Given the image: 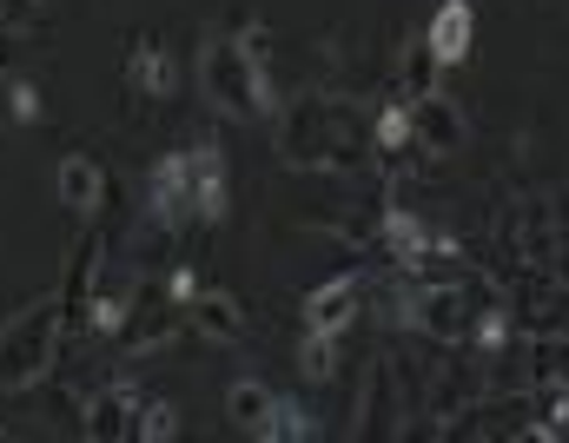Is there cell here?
<instances>
[{"label":"cell","mask_w":569,"mask_h":443,"mask_svg":"<svg viewBox=\"0 0 569 443\" xmlns=\"http://www.w3.org/2000/svg\"><path fill=\"white\" fill-rule=\"evenodd\" d=\"M140 391L133 384H100L93 397H80V437L87 443H127L133 437V424H140Z\"/></svg>","instance_id":"cell-8"},{"label":"cell","mask_w":569,"mask_h":443,"mask_svg":"<svg viewBox=\"0 0 569 443\" xmlns=\"http://www.w3.org/2000/svg\"><path fill=\"white\" fill-rule=\"evenodd\" d=\"M411 147L425 152V159H450V152L470 147V113L437 87L425 100H411Z\"/></svg>","instance_id":"cell-6"},{"label":"cell","mask_w":569,"mask_h":443,"mask_svg":"<svg viewBox=\"0 0 569 443\" xmlns=\"http://www.w3.org/2000/svg\"><path fill=\"white\" fill-rule=\"evenodd\" d=\"M192 219L199 225H219L232 212V172H226V152L219 147H192Z\"/></svg>","instance_id":"cell-10"},{"label":"cell","mask_w":569,"mask_h":443,"mask_svg":"<svg viewBox=\"0 0 569 443\" xmlns=\"http://www.w3.org/2000/svg\"><path fill=\"white\" fill-rule=\"evenodd\" d=\"M437 87H443V60L430 53L425 33H411V40H405V53H398L391 93H398V100H425V93H437Z\"/></svg>","instance_id":"cell-16"},{"label":"cell","mask_w":569,"mask_h":443,"mask_svg":"<svg viewBox=\"0 0 569 443\" xmlns=\"http://www.w3.org/2000/svg\"><path fill=\"white\" fill-rule=\"evenodd\" d=\"M146 219L166 225V232L192 225V159L186 152H159L152 159V172H146Z\"/></svg>","instance_id":"cell-5"},{"label":"cell","mask_w":569,"mask_h":443,"mask_svg":"<svg viewBox=\"0 0 569 443\" xmlns=\"http://www.w3.org/2000/svg\"><path fill=\"white\" fill-rule=\"evenodd\" d=\"M107 239L100 232H87L80 245H73V265H67V279H60V298H67V324H80V311H87V298L100 285V272H107Z\"/></svg>","instance_id":"cell-15"},{"label":"cell","mask_w":569,"mask_h":443,"mask_svg":"<svg viewBox=\"0 0 569 443\" xmlns=\"http://www.w3.org/2000/svg\"><path fill=\"white\" fill-rule=\"evenodd\" d=\"M53 199H60L73 219H100L107 199H113V172H107L93 152H67V159L53 165Z\"/></svg>","instance_id":"cell-7"},{"label":"cell","mask_w":569,"mask_h":443,"mask_svg":"<svg viewBox=\"0 0 569 443\" xmlns=\"http://www.w3.org/2000/svg\"><path fill=\"white\" fill-rule=\"evenodd\" d=\"M543 205H550V225L569 239V185H550V192H543Z\"/></svg>","instance_id":"cell-25"},{"label":"cell","mask_w":569,"mask_h":443,"mask_svg":"<svg viewBox=\"0 0 569 443\" xmlns=\"http://www.w3.org/2000/svg\"><path fill=\"white\" fill-rule=\"evenodd\" d=\"M523 364H530V384H557V391H569V331H530Z\"/></svg>","instance_id":"cell-18"},{"label":"cell","mask_w":569,"mask_h":443,"mask_svg":"<svg viewBox=\"0 0 569 443\" xmlns=\"http://www.w3.org/2000/svg\"><path fill=\"white\" fill-rule=\"evenodd\" d=\"M272 404H279V391H272L266 377H232V391H226V417H232V431H252V437H259V424L272 417Z\"/></svg>","instance_id":"cell-19"},{"label":"cell","mask_w":569,"mask_h":443,"mask_svg":"<svg viewBox=\"0 0 569 443\" xmlns=\"http://www.w3.org/2000/svg\"><path fill=\"white\" fill-rule=\"evenodd\" d=\"M425 40H430V53H437L443 67H463L470 47H477V7H470V0H437Z\"/></svg>","instance_id":"cell-11"},{"label":"cell","mask_w":569,"mask_h":443,"mask_svg":"<svg viewBox=\"0 0 569 443\" xmlns=\"http://www.w3.org/2000/svg\"><path fill=\"white\" fill-rule=\"evenodd\" d=\"M40 113H47L40 107V87L33 80H7V120L13 127H40Z\"/></svg>","instance_id":"cell-23"},{"label":"cell","mask_w":569,"mask_h":443,"mask_svg":"<svg viewBox=\"0 0 569 443\" xmlns=\"http://www.w3.org/2000/svg\"><path fill=\"white\" fill-rule=\"evenodd\" d=\"M159 285L179 298V304H192V298H199V272H192V265H166V279H159Z\"/></svg>","instance_id":"cell-24"},{"label":"cell","mask_w":569,"mask_h":443,"mask_svg":"<svg viewBox=\"0 0 569 443\" xmlns=\"http://www.w3.org/2000/svg\"><path fill=\"white\" fill-rule=\"evenodd\" d=\"M259 437H266V443H311V437H318V417H311V404L279 397V404H272V417L259 424Z\"/></svg>","instance_id":"cell-21"},{"label":"cell","mask_w":569,"mask_h":443,"mask_svg":"<svg viewBox=\"0 0 569 443\" xmlns=\"http://www.w3.org/2000/svg\"><path fill=\"white\" fill-rule=\"evenodd\" d=\"M172 87H179L172 53H166L159 40H133V47H127V93L152 107V100H172Z\"/></svg>","instance_id":"cell-12"},{"label":"cell","mask_w":569,"mask_h":443,"mask_svg":"<svg viewBox=\"0 0 569 443\" xmlns=\"http://www.w3.org/2000/svg\"><path fill=\"white\" fill-rule=\"evenodd\" d=\"M0 67H7V27H0Z\"/></svg>","instance_id":"cell-26"},{"label":"cell","mask_w":569,"mask_h":443,"mask_svg":"<svg viewBox=\"0 0 569 443\" xmlns=\"http://www.w3.org/2000/svg\"><path fill=\"white\" fill-rule=\"evenodd\" d=\"M199 93L212 113H232V120H272L279 113V80L259 67V53L246 47V33H206L199 47V67H192Z\"/></svg>","instance_id":"cell-2"},{"label":"cell","mask_w":569,"mask_h":443,"mask_svg":"<svg viewBox=\"0 0 569 443\" xmlns=\"http://www.w3.org/2000/svg\"><path fill=\"white\" fill-rule=\"evenodd\" d=\"M405 152H418L411 147V100H385L378 113H371V159H385V165H398Z\"/></svg>","instance_id":"cell-17"},{"label":"cell","mask_w":569,"mask_h":443,"mask_svg":"<svg viewBox=\"0 0 569 443\" xmlns=\"http://www.w3.org/2000/svg\"><path fill=\"white\" fill-rule=\"evenodd\" d=\"M133 437H140V443H172V437H179V404H166V397L140 404V424H133Z\"/></svg>","instance_id":"cell-22"},{"label":"cell","mask_w":569,"mask_h":443,"mask_svg":"<svg viewBox=\"0 0 569 443\" xmlns=\"http://www.w3.org/2000/svg\"><path fill=\"white\" fill-rule=\"evenodd\" d=\"M405 411H398V397H391V358H378V364H365V397H358V437H385V431H405L398 424Z\"/></svg>","instance_id":"cell-14"},{"label":"cell","mask_w":569,"mask_h":443,"mask_svg":"<svg viewBox=\"0 0 569 443\" xmlns=\"http://www.w3.org/2000/svg\"><path fill=\"white\" fill-rule=\"evenodd\" d=\"M60 338H67V298L40 292L27 298L7 324H0V391H33L53 377L60 364Z\"/></svg>","instance_id":"cell-3"},{"label":"cell","mask_w":569,"mask_h":443,"mask_svg":"<svg viewBox=\"0 0 569 443\" xmlns=\"http://www.w3.org/2000/svg\"><path fill=\"white\" fill-rule=\"evenodd\" d=\"M186 331V304L166 292L159 279H140L133 285V311H127V331L113 338L127 358H152V351H166L172 338Z\"/></svg>","instance_id":"cell-4"},{"label":"cell","mask_w":569,"mask_h":443,"mask_svg":"<svg viewBox=\"0 0 569 443\" xmlns=\"http://www.w3.org/2000/svg\"><path fill=\"white\" fill-rule=\"evenodd\" d=\"M338 364H345V338L338 331H305L298 338V377L305 384H331Z\"/></svg>","instance_id":"cell-20"},{"label":"cell","mask_w":569,"mask_h":443,"mask_svg":"<svg viewBox=\"0 0 569 443\" xmlns=\"http://www.w3.org/2000/svg\"><path fill=\"white\" fill-rule=\"evenodd\" d=\"M279 159L291 172H345L371 165V113L345 93H298L279 100Z\"/></svg>","instance_id":"cell-1"},{"label":"cell","mask_w":569,"mask_h":443,"mask_svg":"<svg viewBox=\"0 0 569 443\" xmlns=\"http://www.w3.org/2000/svg\"><path fill=\"white\" fill-rule=\"evenodd\" d=\"M186 324H192L206 344H232V338H246V304H239L232 292L199 285V298L186 304Z\"/></svg>","instance_id":"cell-13"},{"label":"cell","mask_w":569,"mask_h":443,"mask_svg":"<svg viewBox=\"0 0 569 443\" xmlns=\"http://www.w3.org/2000/svg\"><path fill=\"white\" fill-rule=\"evenodd\" d=\"M0 437H13V431H0Z\"/></svg>","instance_id":"cell-27"},{"label":"cell","mask_w":569,"mask_h":443,"mask_svg":"<svg viewBox=\"0 0 569 443\" xmlns=\"http://www.w3.org/2000/svg\"><path fill=\"white\" fill-rule=\"evenodd\" d=\"M358 311H365V272H338L318 292H305V331H338L345 338L358 324Z\"/></svg>","instance_id":"cell-9"}]
</instances>
